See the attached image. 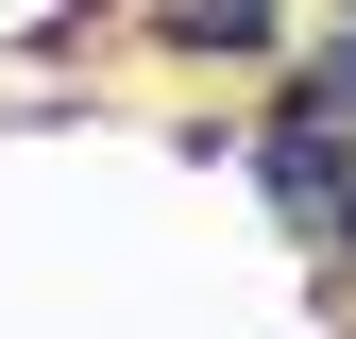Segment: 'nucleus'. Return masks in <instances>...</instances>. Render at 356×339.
<instances>
[{"label": "nucleus", "mask_w": 356, "mask_h": 339, "mask_svg": "<svg viewBox=\"0 0 356 339\" xmlns=\"http://www.w3.org/2000/svg\"><path fill=\"white\" fill-rule=\"evenodd\" d=\"M153 34H170V51H204V68H272V51H289V0H170Z\"/></svg>", "instance_id": "1"}, {"label": "nucleus", "mask_w": 356, "mask_h": 339, "mask_svg": "<svg viewBox=\"0 0 356 339\" xmlns=\"http://www.w3.org/2000/svg\"><path fill=\"white\" fill-rule=\"evenodd\" d=\"M305 85H323V102H339V119H356V17H339V34H323V68H305Z\"/></svg>", "instance_id": "2"}, {"label": "nucleus", "mask_w": 356, "mask_h": 339, "mask_svg": "<svg viewBox=\"0 0 356 339\" xmlns=\"http://www.w3.org/2000/svg\"><path fill=\"white\" fill-rule=\"evenodd\" d=\"M323 254H339V272H356V187H339V204H323Z\"/></svg>", "instance_id": "3"}]
</instances>
